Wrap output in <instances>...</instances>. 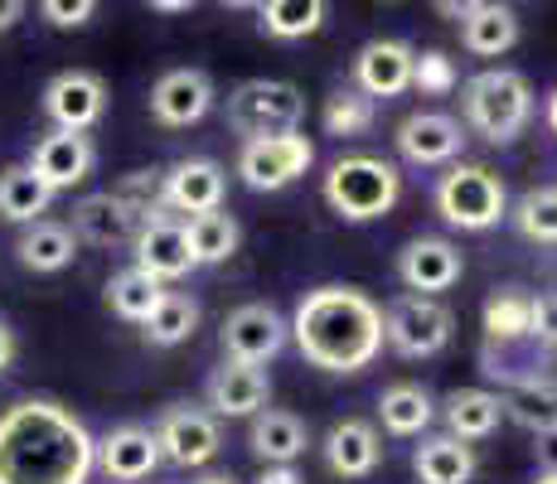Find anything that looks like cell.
<instances>
[{
  "instance_id": "cell-1",
  "label": "cell",
  "mask_w": 557,
  "mask_h": 484,
  "mask_svg": "<svg viewBox=\"0 0 557 484\" xmlns=\"http://www.w3.org/2000/svg\"><path fill=\"white\" fill-rule=\"evenodd\" d=\"M98 440L59 402H15L0 417V484H88Z\"/></svg>"
},
{
  "instance_id": "cell-2",
  "label": "cell",
  "mask_w": 557,
  "mask_h": 484,
  "mask_svg": "<svg viewBox=\"0 0 557 484\" xmlns=\"http://www.w3.org/2000/svg\"><path fill=\"white\" fill-rule=\"evenodd\" d=\"M292 335L306 363L325 373H359L383 349V310L355 286H320L296 306Z\"/></svg>"
},
{
  "instance_id": "cell-3",
  "label": "cell",
  "mask_w": 557,
  "mask_h": 484,
  "mask_svg": "<svg viewBox=\"0 0 557 484\" xmlns=\"http://www.w3.org/2000/svg\"><path fill=\"white\" fill-rule=\"evenodd\" d=\"M533 116V88L523 73L513 69H485L466 83V122L475 126L485 141L505 146L529 126Z\"/></svg>"
},
{
  "instance_id": "cell-4",
  "label": "cell",
  "mask_w": 557,
  "mask_h": 484,
  "mask_svg": "<svg viewBox=\"0 0 557 484\" xmlns=\"http://www.w3.org/2000/svg\"><path fill=\"white\" fill-rule=\"evenodd\" d=\"M398 194H403L398 170L379 156H345L325 175V203L349 223L383 219L398 203Z\"/></svg>"
},
{
  "instance_id": "cell-5",
  "label": "cell",
  "mask_w": 557,
  "mask_h": 484,
  "mask_svg": "<svg viewBox=\"0 0 557 484\" xmlns=\"http://www.w3.org/2000/svg\"><path fill=\"white\" fill-rule=\"evenodd\" d=\"M505 209H509V194L499 185L495 170H485V165H456L436 185V213L460 233L495 228L505 219Z\"/></svg>"
},
{
  "instance_id": "cell-6",
  "label": "cell",
  "mask_w": 557,
  "mask_h": 484,
  "mask_svg": "<svg viewBox=\"0 0 557 484\" xmlns=\"http://www.w3.org/2000/svg\"><path fill=\"white\" fill-rule=\"evenodd\" d=\"M301 116H306L301 88L276 83V78H252L228 97V126L243 132L248 141H262V136H292L296 126H301Z\"/></svg>"
},
{
  "instance_id": "cell-7",
  "label": "cell",
  "mask_w": 557,
  "mask_h": 484,
  "mask_svg": "<svg viewBox=\"0 0 557 484\" xmlns=\"http://www.w3.org/2000/svg\"><path fill=\"white\" fill-rule=\"evenodd\" d=\"M456 315L432 296H398L383 310V339L403 353V359H426V353L446 349Z\"/></svg>"
},
{
  "instance_id": "cell-8",
  "label": "cell",
  "mask_w": 557,
  "mask_h": 484,
  "mask_svg": "<svg viewBox=\"0 0 557 484\" xmlns=\"http://www.w3.org/2000/svg\"><path fill=\"white\" fill-rule=\"evenodd\" d=\"M310 160H315V146L306 136H262V141H243L238 175L248 189H286L306 175Z\"/></svg>"
},
{
  "instance_id": "cell-9",
  "label": "cell",
  "mask_w": 557,
  "mask_h": 484,
  "mask_svg": "<svg viewBox=\"0 0 557 484\" xmlns=\"http://www.w3.org/2000/svg\"><path fill=\"white\" fill-rule=\"evenodd\" d=\"M286 344V320L276 315L272 306L252 300V306H238L228 320H223V353L228 363H248V369H262L267 359H276Z\"/></svg>"
},
{
  "instance_id": "cell-10",
  "label": "cell",
  "mask_w": 557,
  "mask_h": 484,
  "mask_svg": "<svg viewBox=\"0 0 557 484\" xmlns=\"http://www.w3.org/2000/svg\"><path fill=\"white\" fill-rule=\"evenodd\" d=\"M45 112L53 132H88L107 112V83L88 69H69L45 88Z\"/></svg>"
},
{
  "instance_id": "cell-11",
  "label": "cell",
  "mask_w": 557,
  "mask_h": 484,
  "mask_svg": "<svg viewBox=\"0 0 557 484\" xmlns=\"http://www.w3.org/2000/svg\"><path fill=\"white\" fill-rule=\"evenodd\" d=\"M156 446L175 466H209L219 456L223 436H219V422L203 407H170L156 426Z\"/></svg>"
},
{
  "instance_id": "cell-12",
  "label": "cell",
  "mask_w": 557,
  "mask_h": 484,
  "mask_svg": "<svg viewBox=\"0 0 557 484\" xmlns=\"http://www.w3.org/2000/svg\"><path fill=\"white\" fill-rule=\"evenodd\" d=\"M136 266H141L146 276H156L160 286L165 282H180V276L195 272V252H189V233L180 219H156L146 223L141 233H136Z\"/></svg>"
},
{
  "instance_id": "cell-13",
  "label": "cell",
  "mask_w": 557,
  "mask_h": 484,
  "mask_svg": "<svg viewBox=\"0 0 557 484\" xmlns=\"http://www.w3.org/2000/svg\"><path fill=\"white\" fill-rule=\"evenodd\" d=\"M213 107V83L199 69H170L151 88V116L160 126H195Z\"/></svg>"
},
{
  "instance_id": "cell-14",
  "label": "cell",
  "mask_w": 557,
  "mask_h": 484,
  "mask_svg": "<svg viewBox=\"0 0 557 484\" xmlns=\"http://www.w3.org/2000/svg\"><path fill=\"white\" fill-rule=\"evenodd\" d=\"M412 63H417L412 45H403V39H373L355 59V83L369 102L373 97H398L412 88Z\"/></svg>"
},
{
  "instance_id": "cell-15",
  "label": "cell",
  "mask_w": 557,
  "mask_h": 484,
  "mask_svg": "<svg viewBox=\"0 0 557 484\" xmlns=\"http://www.w3.org/2000/svg\"><path fill=\"white\" fill-rule=\"evenodd\" d=\"M460 252L446 238H417V243H407L403 247V257H398V276H403V286L412 290V296H432L436 300V290H451L460 282Z\"/></svg>"
},
{
  "instance_id": "cell-16",
  "label": "cell",
  "mask_w": 557,
  "mask_h": 484,
  "mask_svg": "<svg viewBox=\"0 0 557 484\" xmlns=\"http://www.w3.org/2000/svg\"><path fill=\"white\" fill-rule=\"evenodd\" d=\"M92 160H98V150H92V141L83 132H49L35 146V156H29V170L59 194V189L83 185L92 175Z\"/></svg>"
},
{
  "instance_id": "cell-17",
  "label": "cell",
  "mask_w": 557,
  "mask_h": 484,
  "mask_svg": "<svg viewBox=\"0 0 557 484\" xmlns=\"http://www.w3.org/2000/svg\"><path fill=\"white\" fill-rule=\"evenodd\" d=\"M519 339H553L548 306L523 290H495L485 306V344H519Z\"/></svg>"
},
{
  "instance_id": "cell-18",
  "label": "cell",
  "mask_w": 557,
  "mask_h": 484,
  "mask_svg": "<svg viewBox=\"0 0 557 484\" xmlns=\"http://www.w3.org/2000/svg\"><path fill=\"white\" fill-rule=\"evenodd\" d=\"M223 165L219 160H180V165L165 170V209H180V213H213L223 209Z\"/></svg>"
},
{
  "instance_id": "cell-19",
  "label": "cell",
  "mask_w": 557,
  "mask_h": 484,
  "mask_svg": "<svg viewBox=\"0 0 557 484\" xmlns=\"http://www.w3.org/2000/svg\"><path fill=\"white\" fill-rule=\"evenodd\" d=\"M460 20V45L475 59H499L519 45V15L509 5H442Z\"/></svg>"
},
{
  "instance_id": "cell-20",
  "label": "cell",
  "mask_w": 557,
  "mask_h": 484,
  "mask_svg": "<svg viewBox=\"0 0 557 484\" xmlns=\"http://www.w3.org/2000/svg\"><path fill=\"white\" fill-rule=\"evenodd\" d=\"M460 122H451L446 112H412L398 126V150L412 165H446L451 156H460Z\"/></svg>"
},
{
  "instance_id": "cell-21",
  "label": "cell",
  "mask_w": 557,
  "mask_h": 484,
  "mask_svg": "<svg viewBox=\"0 0 557 484\" xmlns=\"http://www.w3.org/2000/svg\"><path fill=\"white\" fill-rule=\"evenodd\" d=\"M379 456H383V440L369 422L349 417V422H335L325 436V466L345 480H363L379 470Z\"/></svg>"
},
{
  "instance_id": "cell-22",
  "label": "cell",
  "mask_w": 557,
  "mask_h": 484,
  "mask_svg": "<svg viewBox=\"0 0 557 484\" xmlns=\"http://www.w3.org/2000/svg\"><path fill=\"white\" fill-rule=\"evenodd\" d=\"M136 233H141V223L112 194H88V199L73 203V238L92 247H122V243H136Z\"/></svg>"
},
{
  "instance_id": "cell-23",
  "label": "cell",
  "mask_w": 557,
  "mask_h": 484,
  "mask_svg": "<svg viewBox=\"0 0 557 484\" xmlns=\"http://www.w3.org/2000/svg\"><path fill=\"white\" fill-rule=\"evenodd\" d=\"M267 393H272L267 373L248 363H223L209 378V407L219 417H257L267 407Z\"/></svg>"
},
{
  "instance_id": "cell-24",
  "label": "cell",
  "mask_w": 557,
  "mask_h": 484,
  "mask_svg": "<svg viewBox=\"0 0 557 484\" xmlns=\"http://www.w3.org/2000/svg\"><path fill=\"white\" fill-rule=\"evenodd\" d=\"M98 460H102L107 475L122 480V484H136V480L156 475V466H160L156 432H146V426H122V432H112L98 446Z\"/></svg>"
},
{
  "instance_id": "cell-25",
  "label": "cell",
  "mask_w": 557,
  "mask_h": 484,
  "mask_svg": "<svg viewBox=\"0 0 557 484\" xmlns=\"http://www.w3.org/2000/svg\"><path fill=\"white\" fill-rule=\"evenodd\" d=\"M499 402H505V417L529 426L533 436L557 426V378L553 373H533V378L509 383L505 393H499Z\"/></svg>"
},
{
  "instance_id": "cell-26",
  "label": "cell",
  "mask_w": 557,
  "mask_h": 484,
  "mask_svg": "<svg viewBox=\"0 0 557 484\" xmlns=\"http://www.w3.org/2000/svg\"><path fill=\"white\" fill-rule=\"evenodd\" d=\"M412 470L422 484H470V475H475V450L456 436H432L417 446Z\"/></svg>"
},
{
  "instance_id": "cell-27",
  "label": "cell",
  "mask_w": 557,
  "mask_h": 484,
  "mask_svg": "<svg viewBox=\"0 0 557 484\" xmlns=\"http://www.w3.org/2000/svg\"><path fill=\"white\" fill-rule=\"evenodd\" d=\"M499 417H505V402H499V393H490V387H456V393L446 397V426H451L456 440L490 436L499 426Z\"/></svg>"
},
{
  "instance_id": "cell-28",
  "label": "cell",
  "mask_w": 557,
  "mask_h": 484,
  "mask_svg": "<svg viewBox=\"0 0 557 484\" xmlns=\"http://www.w3.org/2000/svg\"><path fill=\"white\" fill-rule=\"evenodd\" d=\"M252 450L267 460V466H292L306 450V426L301 417L276 412V407H262L252 417Z\"/></svg>"
},
{
  "instance_id": "cell-29",
  "label": "cell",
  "mask_w": 557,
  "mask_h": 484,
  "mask_svg": "<svg viewBox=\"0 0 557 484\" xmlns=\"http://www.w3.org/2000/svg\"><path fill=\"white\" fill-rule=\"evenodd\" d=\"M49 199L53 189L29 165L0 170V219L5 223H39V213H49Z\"/></svg>"
},
{
  "instance_id": "cell-30",
  "label": "cell",
  "mask_w": 557,
  "mask_h": 484,
  "mask_svg": "<svg viewBox=\"0 0 557 484\" xmlns=\"http://www.w3.org/2000/svg\"><path fill=\"white\" fill-rule=\"evenodd\" d=\"M160 300H165V286H160L156 276H146L141 266H126V272H116L112 282H107V306L122 320H132V325H146Z\"/></svg>"
},
{
  "instance_id": "cell-31",
  "label": "cell",
  "mask_w": 557,
  "mask_h": 484,
  "mask_svg": "<svg viewBox=\"0 0 557 484\" xmlns=\"http://www.w3.org/2000/svg\"><path fill=\"white\" fill-rule=\"evenodd\" d=\"M73 252H78V238H73V228H63V223L39 219L35 228L20 238V262H25L29 272H63V266L73 262Z\"/></svg>"
},
{
  "instance_id": "cell-32",
  "label": "cell",
  "mask_w": 557,
  "mask_h": 484,
  "mask_svg": "<svg viewBox=\"0 0 557 484\" xmlns=\"http://www.w3.org/2000/svg\"><path fill=\"white\" fill-rule=\"evenodd\" d=\"M325 15H330L325 0H267V5H257V20H262V29L272 39L315 35V29L325 25Z\"/></svg>"
},
{
  "instance_id": "cell-33",
  "label": "cell",
  "mask_w": 557,
  "mask_h": 484,
  "mask_svg": "<svg viewBox=\"0 0 557 484\" xmlns=\"http://www.w3.org/2000/svg\"><path fill=\"white\" fill-rule=\"evenodd\" d=\"M379 417L393 436H417L432 426V397H426V387H417V383H398L379 397Z\"/></svg>"
},
{
  "instance_id": "cell-34",
  "label": "cell",
  "mask_w": 557,
  "mask_h": 484,
  "mask_svg": "<svg viewBox=\"0 0 557 484\" xmlns=\"http://www.w3.org/2000/svg\"><path fill=\"white\" fill-rule=\"evenodd\" d=\"M185 233H189V252H195V262H199V266L228 262V257L238 252V223H233V213H223V209L189 219V223H185Z\"/></svg>"
},
{
  "instance_id": "cell-35",
  "label": "cell",
  "mask_w": 557,
  "mask_h": 484,
  "mask_svg": "<svg viewBox=\"0 0 557 484\" xmlns=\"http://www.w3.org/2000/svg\"><path fill=\"white\" fill-rule=\"evenodd\" d=\"M195 330H199V306L189 296H180V290H165V300H160L156 315L141 325V335H146V344H156V349H175V344H185Z\"/></svg>"
},
{
  "instance_id": "cell-36",
  "label": "cell",
  "mask_w": 557,
  "mask_h": 484,
  "mask_svg": "<svg viewBox=\"0 0 557 484\" xmlns=\"http://www.w3.org/2000/svg\"><path fill=\"white\" fill-rule=\"evenodd\" d=\"M112 199L146 228V223L165 219V175H160V170H136V175H122V179H116V189H112Z\"/></svg>"
},
{
  "instance_id": "cell-37",
  "label": "cell",
  "mask_w": 557,
  "mask_h": 484,
  "mask_svg": "<svg viewBox=\"0 0 557 484\" xmlns=\"http://www.w3.org/2000/svg\"><path fill=\"white\" fill-rule=\"evenodd\" d=\"M513 223H519L523 238H533V243H557V185L523 194L519 209H513Z\"/></svg>"
},
{
  "instance_id": "cell-38",
  "label": "cell",
  "mask_w": 557,
  "mask_h": 484,
  "mask_svg": "<svg viewBox=\"0 0 557 484\" xmlns=\"http://www.w3.org/2000/svg\"><path fill=\"white\" fill-rule=\"evenodd\" d=\"M373 126V102L363 97L359 88H345V92H335L325 102V132L330 136H363Z\"/></svg>"
},
{
  "instance_id": "cell-39",
  "label": "cell",
  "mask_w": 557,
  "mask_h": 484,
  "mask_svg": "<svg viewBox=\"0 0 557 484\" xmlns=\"http://www.w3.org/2000/svg\"><path fill=\"white\" fill-rule=\"evenodd\" d=\"M412 88H422V92H432V97H446V92L456 88V63L446 59L442 49L417 53V63H412Z\"/></svg>"
},
{
  "instance_id": "cell-40",
  "label": "cell",
  "mask_w": 557,
  "mask_h": 484,
  "mask_svg": "<svg viewBox=\"0 0 557 484\" xmlns=\"http://www.w3.org/2000/svg\"><path fill=\"white\" fill-rule=\"evenodd\" d=\"M39 15H45L49 25H59V29H73V25H88V20L98 15V5H92V0H45Z\"/></svg>"
},
{
  "instance_id": "cell-41",
  "label": "cell",
  "mask_w": 557,
  "mask_h": 484,
  "mask_svg": "<svg viewBox=\"0 0 557 484\" xmlns=\"http://www.w3.org/2000/svg\"><path fill=\"white\" fill-rule=\"evenodd\" d=\"M533 450H539V466L548 470V475H557V426L553 432H539V446Z\"/></svg>"
},
{
  "instance_id": "cell-42",
  "label": "cell",
  "mask_w": 557,
  "mask_h": 484,
  "mask_svg": "<svg viewBox=\"0 0 557 484\" xmlns=\"http://www.w3.org/2000/svg\"><path fill=\"white\" fill-rule=\"evenodd\" d=\"M10 359H15V330H10L5 320H0V373L10 369Z\"/></svg>"
},
{
  "instance_id": "cell-43",
  "label": "cell",
  "mask_w": 557,
  "mask_h": 484,
  "mask_svg": "<svg viewBox=\"0 0 557 484\" xmlns=\"http://www.w3.org/2000/svg\"><path fill=\"white\" fill-rule=\"evenodd\" d=\"M20 15H25V5H20V0H0V29H10Z\"/></svg>"
},
{
  "instance_id": "cell-44",
  "label": "cell",
  "mask_w": 557,
  "mask_h": 484,
  "mask_svg": "<svg viewBox=\"0 0 557 484\" xmlns=\"http://www.w3.org/2000/svg\"><path fill=\"white\" fill-rule=\"evenodd\" d=\"M257 484H301V480H296V475H292V470H286V466H272V470H267V475L257 480Z\"/></svg>"
},
{
  "instance_id": "cell-45",
  "label": "cell",
  "mask_w": 557,
  "mask_h": 484,
  "mask_svg": "<svg viewBox=\"0 0 557 484\" xmlns=\"http://www.w3.org/2000/svg\"><path fill=\"white\" fill-rule=\"evenodd\" d=\"M548 126H553V136H557V92L548 97Z\"/></svg>"
},
{
  "instance_id": "cell-46",
  "label": "cell",
  "mask_w": 557,
  "mask_h": 484,
  "mask_svg": "<svg viewBox=\"0 0 557 484\" xmlns=\"http://www.w3.org/2000/svg\"><path fill=\"white\" fill-rule=\"evenodd\" d=\"M199 484H233V480H228V475H203Z\"/></svg>"
},
{
  "instance_id": "cell-47",
  "label": "cell",
  "mask_w": 557,
  "mask_h": 484,
  "mask_svg": "<svg viewBox=\"0 0 557 484\" xmlns=\"http://www.w3.org/2000/svg\"><path fill=\"white\" fill-rule=\"evenodd\" d=\"M533 484H557V475H548V470H543V475H539V480H533Z\"/></svg>"
}]
</instances>
